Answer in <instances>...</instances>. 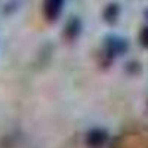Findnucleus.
<instances>
[{
  "mask_svg": "<svg viewBox=\"0 0 148 148\" xmlns=\"http://www.w3.org/2000/svg\"><path fill=\"white\" fill-rule=\"evenodd\" d=\"M105 47H107V52L108 55L111 56H116V55H120L126 51L127 47V43L125 39L121 37H117V36H108L105 39Z\"/></svg>",
  "mask_w": 148,
  "mask_h": 148,
  "instance_id": "f257e3e1",
  "label": "nucleus"
},
{
  "mask_svg": "<svg viewBox=\"0 0 148 148\" xmlns=\"http://www.w3.org/2000/svg\"><path fill=\"white\" fill-rule=\"evenodd\" d=\"M64 6V0H45L43 5V12L47 21H55L58 15L61 14Z\"/></svg>",
  "mask_w": 148,
  "mask_h": 148,
  "instance_id": "f03ea898",
  "label": "nucleus"
},
{
  "mask_svg": "<svg viewBox=\"0 0 148 148\" xmlns=\"http://www.w3.org/2000/svg\"><path fill=\"white\" fill-rule=\"evenodd\" d=\"M107 138H108V135L104 129H92L88 133V136H86V144L92 148H99L105 144Z\"/></svg>",
  "mask_w": 148,
  "mask_h": 148,
  "instance_id": "7ed1b4c3",
  "label": "nucleus"
},
{
  "mask_svg": "<svg viewBox=\"0 0 148 148\" xmlns=\"http://www.w3.org/2000/svg\"><path fill=\"white\" fill-rule=\"evenodd\" d=\"M117 15H119V6H117V5H110V6L105 9V12H104V18H105V21H108V22L116 21Z\"/></svg>",
  "mask_w": 148,
  "mask_h": 148,
  "instance_id": "20e7f679",
  "label": "nucleus"
},
{
  "mask_svg": "<svg viewBox=\"0 0 148 148\" xmlns=\"http://www.w3.org/2000/svg\"><path fill=\"white\" fill-rule=\"evenodd\" d=\"M139 40H141V45L144 47H148V27H145L141 34H139Z\"/></svg>",
  "mask_w": 148,
  "mask_h": 148,
  "instance_id": "39448f33",
  "label": "nucleus"
},
{
  "mask_svg": "<svg viewBox=\"0 0 148 148\" xmlns=\"http://www.w3.org/2000/svg\"><path fill=\"white\" fill-rule=\"evenodd\" d=\"M145 15H147V18H148V10H147V12H145Z\"/></svg>",
  "mask_w": 148,
  "mask_h": 148,
  "instance_id": "423d86ee",
  "label": "nucleus"
}]
</instances>
